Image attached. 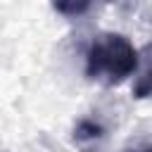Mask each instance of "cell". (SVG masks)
<instances>
[{"label": "cell", "instance_id": "obj_1", "mask_svg": "<svg viewBox=\"0 0 152 152\" xmlns=\"http://www.w3.org/2000/svg\"><path fill=\"white\" fill-rule=\"evenodd\" d=\"M138 71V50L124 33L102 31L86 50V76L102 86H119Z\"/></svg>", "mask_w": 152, "mask_h": 152}, {"label": "cell", "instance_id": "obj_2", "mask_svg": "<svg viewBox=\"0 0 152 152\" xmlns=\"http://www.w3.org/2000/svg\"><path fill=\"white\" fill-rule=\"evenodd\" d=\"M133 97L135 100L152 97V40L138 52V78L133 83Z\"/></svg>", "mask_w": 152, "mask_h": 152}, {"label": "cell", "instance_id": "obj_3", "mask_svg": "<svg viewBox=\"0 0 152 152\" xmlns=\"http://www.w3.org/2000/svg\"><path fill=\"white\" fill-rule=\"evenodd\" d=\"M102 135H104V128L95 119H83L74 128V140H78V142H83V140H97Z\"/></svg>", "mask_w": 152, "mask_h": 152}, {"label": "cell", "instance_id": "obj_4", "mask_svg": "<svg viewBox=\"0 0 152 152\" xmlns=\"http://www.w3.org/2000/svg\"><path fill=\"white\" fill-rule=\"evenodd\" d=\"M52 10L64 14V17H81L83 12L90 10V2H55Z\"/></svg>", "mask_w": 152, "mask_h": 152}, {"label": "cell", "instance_id": "obj_5", "mask_svg": "<svg viewBox=\"0 0 152 152\" xmlns=\"http://www.w3.org/2000/svg\"><path fill=\"white\" fill-rule=\"evenodd\" d=\"M133 152H152V147H140V150H133Z\"/></svg>", "mask_w": 152, "mask_h": 152}]
</instances>
